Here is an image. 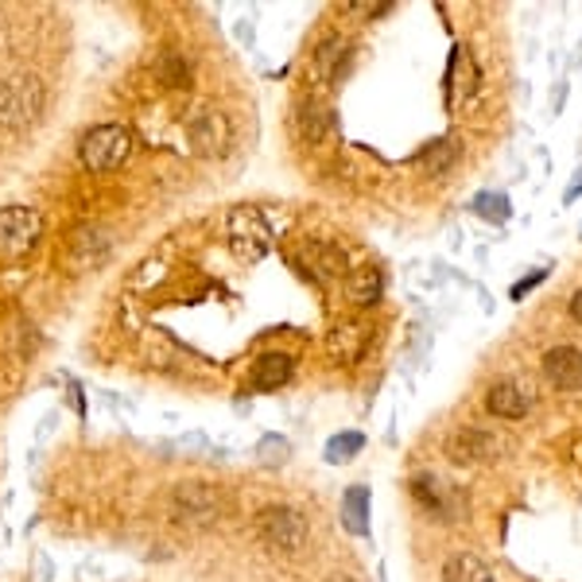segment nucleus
<instances>
[{"label":"nucleus","mask_w":582,"mask_h":582,"mask_svg":"<svg viewBox=\"0 0 582 582\" xmlns=\"http://www.w3.org/2000/svg\"><path fill=\"white\" fill-rule=\"evenodd\" d=\"M163 512L175 524H183V529H210L221 512H226V501L206 482H179L163 497Z\"/></svg>","instance_id":"nucleus-1"},{"label":"nucleus","mask_w":582,"mask_h":582,"mask_svg":"<svg viewBox=\"0 0 582 582\" xmlns=\"http://www.w3.org/2000/svg\"><path fill=\"white\" fill-rule=\"evenodd\" d=\"M44 82L36 74H9L0 78V124L4 129H27L44 113Z\"/></svg>","instance_id":"nucleus-2"},{"label":"nucleus","mask_w":582,"mask_h":582,"mask_svg":"<svg viewBox=\"0 0 582 582\" xmlns=\"http://www.w3.org/2000/svg\"><path fill=\"white\" fill-rule=\"evenodd\" d=\"M256 536H260V544L280 551V556H295V551L307 547L311 529L303 512L288 509V505H268V509L256 512Z\"/></svg>","instance_id":"nucleus-3"},{"label":"nucleus","mask_w":582,"mask_h":582,"mask_svg":"<svg viewBox=\"0 0 582 582\" xmlns=\"http://www.w3.org/2000/svg\"><path fill=\"white\" fill-rule=\"evenodd\" d=\"M226 233H230L233 256L245 260V265L265 260L268 248H272V226H268V218L256 210V206H238V210H230Z\"/></svg>","instance_id":"nucleus-4"},{"label":"nucleus","mask_w":582,"mask_h":582,"mask_svg":"<svg viewBox=\"0 0 582 582\" xmlns=\"http://www.w3.org/2000/svg\"><path fill=\"white\" fill-rule=\"evenodd\" d=\"M129 151H133V136L124 124H97L78 144V156L89 171H117L129 159Z\"/></svg>","instance_id":"nucleus-5"},{"label":"nucleus","mask_w":582,"mask_h":582,"mask_svg":"<svg viewBox=\"0 0 582 582\" xmlns=\"http://www.w3.org/2000/svg\"><path fill=\"white\" fill-rule=\"evenodd\" d=\"M39 233H44V218L36 206H4L0 210V256L4 260H20L32 253Z\"/></svg>","instance_id":"nucleus-6"},{"label":"nucleus","mask_w":582,"mask_h":582,"mask_svg":"<svg viewBox=\"0 0 582 582\" xmlns=\"http://www.w3.org/2000/svg\"><path fill=\"white\" fill-rule=\"evenodd\" d=\"M186 141H191V148L198 151L203 159H218L230 151V121H226V113L214 106H198L186 113Z\"/></svg>","instance_id":"nucleus-7"},{"label":"nucleus","mask_w":582,"mask_h":582,"mask_svg":"<svg viewBox=\"0 0 582 582\" xmlns=\"http://www.w3.org/2000/svg\"><path fill=\"white\" fill-rule=\"evenodd\" d=\"M412 497L420 501V509H427L435 521H462L466 517V501L454 485H447L442 477L435 474H415L412 477Z\"/></svg>","instance_id":"nucleus-8"},{"label":"nucleus","mask_w":582,"mask_h":582,"mask_svg":"<svg viewBox=\"0 0 582 582\" xmlns=\"http://www.w3.org/2000/svg\"><path fill=\"white\" fill-rule=\"evenodd\" d=\"M544 373L563 392H582V350L579 345H556V350H547Z\"/></svg>","instance_id":"nucleus-9"},{"label":"nucleus","mask_w":582,"mask_h":582,"mask_svg":"<svg viewBox=\"0 0 582 582\" xmlns=\"http://www.w3.org/2000/svg\"><path fill=\"white\" fill-rule=\"evenodd\" d=\"M447 86H450V97H454V101H466V97H474L477 86H482V71H477L474 51H470L466 44H459L454 51H450Z\"/></svg>","instance_id":"nucleus-10"},{"label":"nucleus","mask_w":582,"mask_h":582,"mask_svg":"<svg viewBox=\"0 0 582 582\" xmlns=\"http://www.w3.org/2000/svg\"><path fill=\"white\" fill-rule=\"evenodd\" d=\"M109 238L106 230H78L71 238V253H66V265L74 268V272H82V268H101L109 260Z\"/></svg>","instance_id":"nucleus-11"},{"label":"nucleus","mask_w":582,"mask_h":582,"mask_svg":"<svg viewBox=\"0 0 582 582\" xmlns=\"http://www.w3.org/2000/svg\"><path fill=\"white\" fill-rule=\"evenodd\" d=\"M497 439L489 432H477V427H462L454 439H450V459L462 462V466H474V462H489L497 454Z\"/></svg>","instance_id":"nucleus-12"},{"label":"nucleus","mask_w":582,"mask_h":582,"mask_svg":"<svg viewBox=\"0 0 582 582\" xmlns=\"http://www.w3.org/2000/svg\"><path fill=\"white\" fill-rule=\"evenodd\" d=\"M485 408H489V415H497V420H524V415H529V408H532V397L524 392L521 385L501 380V385L489 388Z\"/></svg>","instance_id":"nucleus-13"},{"label":"nucleus","mask_w":582,"mask_h":582,"mask_svg":"<svg viewBox=\"0 0 582 582\" xmlns=\"http://www.w3.org/2000/svg\"><path fill=\"white\" fill-rule=\"evenodd\" d=\"M369 485H350L342 494V524L350 536H369Z\"/></svg>","instance_id":"nucleus-14"},{"label":"nucleus","mask_w":582,"mask_h":582,"mask_svg":"<svg viewBox=\"0 0 582 582\" xmlns=\"http://www.w3.org/2000/svg\"><path fill=\"white\" fill-rule=\"evenodd\" d=\"M295 373V362H291L288 353H260L253 365V388L268 392V388H283Z\"/></svg>","instance_id":"nucleus-15"},{"label":"nucleus","mask_w":582,"mask_h":582,"mask_svg":"<svg viewBox=\"0 0 582 582\" xmlns=\"http://www.w3.org/2000/svg\"><path fill=\"white\" fill-rule=\"evenodd\" d=\"M442 582H494V567L474 551H459L442 563Z\"/></svg>","instance_id":"nucleus-16"},{"label":"nucleus","mask_w":582,"mask_h":582,"mask_svg":"<svg viewBox=\"0 0 582 582\" xmlns=\"http://www.w3.org/2000/svg\"><path fill=\"white\" fill-rule=\"evenodd\" d=\"M300 268L307 276H315V280H335V276H342V256H338V248L311 241L300 253Z\"/></svg>","instance_id":"nucleus-17"},{"label":"nucleus","mask_w":582,"mask_h":582,"mask_svg":"<svg viewBox=\"0 0 582 582\" xmlns=\"http://www.w3.org/2000/svg\"><path fill=\"white\" fill-rule=\"evenodd\" d=\"M365 342H369V327L365 323H342V327L330 335V353L338 362H357L365 353Z\"/></svg>","instance_id":"nucleus-18"},{"label":"nucleus","mask_w":582,"mask_h":582,"mask_svg":"<svg viewBox=\"0 0 582 582\" xmlns=\"http://www.w3.org/2000/svg\"><path fill=\"white\" fill-rule=\"evenodd\" d=\"M345 59H350V44H345L342 36H327L323 44L315 47V74L318 78L335 82L338 74H342Z\"/></svg>","instance_id":"nucleus-19"},{"label":"nucleus","mask_w":582,"mask_h":582,"mask_svg":"<svg viewBox=\"0 0 582 582\" xmlns=\"http://www.w3.org/2000/svg\"><path fill=\"white\" fill-rule=\"evenodd\" d=\"M345 295L353 303H377L380 300V272L373 265L357 268V272L345 276Z\"/></svg>","instance_id":"nucleus-20"},{"label":"nucleus","mask_w":582,"mask_h":582,"mask_svg":"<svg viewBox=\"0 0 582 582\" xmlns=\"http://www.w3.org/2000/svg\"><path fill=\"white\" fill-rule=\"evenodd\" d=\"M300 124L303 133H307V141H327V133L335 129V113H330L323 101H303L300 106Z\"/></svg>","instance_id":"nucleus-21"},{"label":"nucleus","mask_w":582,"mask_h":582,"mask_svg":"<svg viewBox=\"0 0 582 582\" xmlns=\"http://www.w3.org/2000/svg\"><path fill=\"white\" fill-rule=\"evenodd\" d=\"M357 450H365V435L362 432H338L335 439L327 442V450H323V459L335 462V466H342V462L357 459Z\"/></svg>","instance_id":"nucleus-22"},{"label":"nucleus","mask_w":582,"mask_h":582,"mask_svg":"<svg viewBox=\"0 0 582 582\" xmlns=\"http://www.w3.org/2000/svg\"><path fill=\"white\" fill-rule=\"evenodd\" d=\"M454 159H459V144L442 136V141H432V144H427L424 168L432 171V175H447V171L454 168Z\"/></svg>","instance_id":"nucleus-23"},{"label":"nucleus","mask_w":582,"mask_h":582,"mask_svg":"<svg viewBox=\"0 0 582 582\" xmlns=\"http://www.w3.org/2000/svg\"><path fill=\"white\" fill-rule=\"evenodd\" d=\"M474 214L477 218H485V221H494V226H501V221H509V214H512V206H509V198L505 194H477L474 198Z\"/></svg>","instance_id":"nucleus-24"},{"label":"nucleus","mask_w":582,"mask_h":582,"mask_svg":"<svg viewBox=\"0 0 582 582\" xmlns=\"http://www.w3.org/2000/svg\"><path fill=\"white\" fill-rule=\"evenodd\" d=\"M256 462L260 466H283L288 462V439L283 435H265L256 442Z\"/></svg>","instance_id":"nucleus-25"},{"label":"nucleus","mask_w":582,"mask_h":582,"mask_svg":"<svg viewBox=\"0 0 582 582\" xmlns=\"http://www.w3.org/2000/svg\"><path fill=\"white\" fill-rule=\"evenodd\" d=\"M156 74H159V82H163V86H186V59H183V54H175V51H168L163 59H159Z\"/></svg>","instance_id":"nucleus-26"},{"label":"nucleus","mask_w":582,"mask_h":582,"mask_svg":"<svg viewBox=\"0 0 582 582\" xmlns=\"http://www.w3.org/2000/svg\"><path fill=\"white\" fill-rule=\"evenodd\" d=\"M544 280H547V272H532V276H524V280L512 283L509 295H512V300H524V295H529L532 288H539V283H544Z\"/></svg>","instance_id":"nucleus-27"},{"label":"nucleus","mask_w":582,"mask_h":582,"mask_svg":"<svg viewBox=\"0 0 582 582\" xmlns=\"http://www.w3.org/2000/svg\"><path fill=\"white\" fill-rule=\"evenodd\" d=\"M579 194H582V168H579V171H574L571 186H567V194H563V203H567V206H571V203H574V198H579Z\"/></svg>","instance_id":"nucleus-28"},{"label":"nucleus","mask_w":582,"mask_h":582,"mask_svg":"<svg viewBox=\"0 0 582 582\" xmlns=\"http://www.w3.org/2000/svg\"><path fill=\"white\" fill-rule=\"evenodd\" d=\"M571 318H574V323H579V327H582V288L571 295Z\"/></svg>","instance_id":"nucleus-29"},{"label":"nucleus","mask_w":582,"mask_h":582,"mask_svg":"<svg viewBox=\"0 0 582 582\" xmlns=\"http://www.w3.org/2000/svg\"><path fill=\"white\" fill-rule=\"evenodd\" d=\"M327 582H353V579H350V574H330Z\"/></svg>","instance_id":"nucleus-30"}]
</instances>
